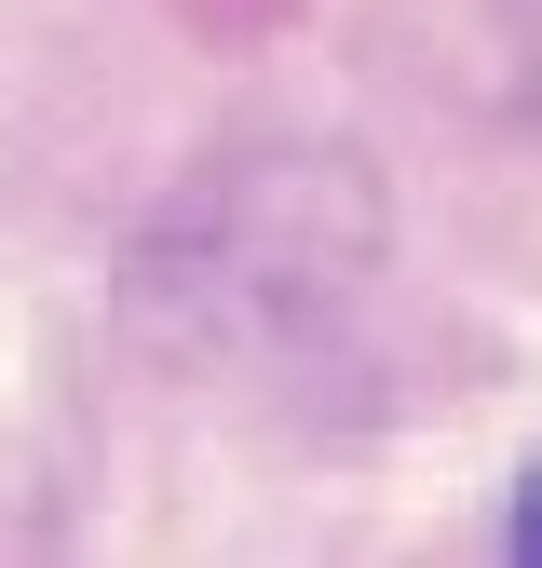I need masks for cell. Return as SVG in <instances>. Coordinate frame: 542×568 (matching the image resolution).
Segmentation results:
<instances>
[{
  "mask_svg": "<svg viewBox=\"0 0 542 568\" xmlns=\"http://www.w3.org/2000/svg\"><path fill=\"white\" fill-rule=\"evenodd\" d=\"M515 555H542V474H529V501H515Z\"/></svg>",
  "mask_w": 542,
  "mask_h": 568,
  "instance_id": "1",
  "label": "cell"
}]
</instances>
